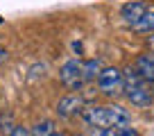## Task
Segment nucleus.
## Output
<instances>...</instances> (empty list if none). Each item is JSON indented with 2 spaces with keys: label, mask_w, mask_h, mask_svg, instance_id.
Masks as SVG:
<instances>
[{
  "label": "nucleus",
  "mask_w": 154,
  "mask_h": 136,
  "mask_svg": "<svg viewBox=\"0 0 154 136\" xmlns=\"http://www.w3.org/2000/svg\"><path fill=\"white\" fill-rule=\"evenodd\" d=\"M147 48H149V50L154 52V32H152V34L147 36Z\"/></svg>",
  "instance_id": "nucleus-14"
},
{
  "label": "nucleus",
  "mask_w": 154,
  "mask_h": 136,
  "mask_svg": "<svg viewBox=\"0 0 154 136\" xmlns=\"http://www.w3.org/2000/svg\"><path fill=\"white\" fill-rule=\"evenodd\" d=\"M14 120H11V113H7V116L0 118V131L2 134H11V129H14Z\"/></svg>",
  "instance_id": "nucleus-11"
},
{
  "label": "nucleus",
  "mask_w": 154,
  "mask_h": 136,
  "mask_svg": "<svg viewBox=\"0 0 154 136\" xmlns=\"http://www.w3.org/2000/svg\"><path fill=\"white\" fill-rule=\"evenodd\" d=\"M84 107V100L79 95H63L57 102V116L59 118H70L75 113H79Z\"/></svg>",
  "instance_id": "nucleus-5"
},
{
  "label": "nucleus",
  "mask_w": 154,
  "mask_h": 136,
  "mask_svg": "<svg viewBox=\"0 0 154 136\" xmlns=\"http://www.w3.org/2000/svg\"><path fill=\"white\" fill-rule=\"evenodd\" d=\"M122 86H125V77H122V70L109 66L102 68L100 75H97V88H100L102 95L106 97H118L122 93Z\"/></svg>",
  "instance_id": "nucleus-3"
},
{
  "label": "nucleus",
  "mask_w": 154,
  "mask_h": 136,
  "mask_svg": "<svg viewBox=\"0 0 154 136\" xmlns=\"http://www.w3.org/2000/svg\"><path fill=\"white\" fill-rule=\"evenodd\" d=\"M122 77H125L122 95L127 97V102H129L131 107L145 109V107H149V104L154 102L152 84L145 82V79L140 77V73L136 70L134 66H127V68H125V73H122Z\"/></svg>",
  "instance_id": "nucleus-2"
},
{
  "label": "nucleus",
  "mask_w": 154,
  "mask_h": 136,
  "mask_svg": "<svg viewBox=\"0 0 154 136\" xmlns=\"http://www.w3.org/2000/svg\"><path fill=\"white\" fill-rule=\"evenodd\" d=\"M147 11V5L145 2H140V0H131V2H127V5H122V9H120V18H122V23L125 25H134V23H138L140 20V16Z\"/></svg>",
  "instance_id": "nucleus-6"
},
{
  "label": "nucleus",
  "mask_w": 154,
  "mask_h": 136,
  "mask_svg": "<svg viewBox=\"0 0 154 136\" xmlns=\"http://www.w3.org/2000/svg\"><path fill=\"white\" fill-rule=\"evenodd\" d=\"M134 68L140 73V77H143L145 82H149L154 86V52H152V50L138 54L136 61H134Z\"/></svg>",
  "instance_id": "nucleus-7"
},
{
  "label": "nucleus",
  "mask_w": 154,
  "mask_h": 136,
  "mask_svg": "<svg viewBox=\"0 0 154 136\" xmlns=\"http://www.w3.org/2000/svg\"><path fill=\"white\" fill-rule=\"evenodd\" d=\"M7 59H9V52H7L5 48H0V63H5Z\"/></svg>",
  "instance_id": "nucleus-13"
},
{
  "label": "nucleus",
  "mask_w": 154,
  "mask_h": 136,
  "mask_svg": "<svg viewBox=\"0 0 154 136\" xmlns=\"http://www.w3.org/2000/svg\"><path fill=\"white\" fill-rule=\"evenodd\" d=\"M79 116L86 122V127H95V129L131 125L129 111L120 104H84Z\"/></svg>",
  "instance_id": "nucleus-1"
},
{
  "label": "nucleus",
  "mask_w": 154,
  "mask_h": 136,
  "mask_svg": "<svg viewBox=\"0 0 154 136\" xmlns=\"http://www.w3.org/2000/svg\"><path fill=\"white\" fill-rule=\"evenodd\" d=\"M29 134H41V136H50V134H54V122L52 120H43V122H36V125L29 129Z\"/></svg>",
  "instance_id": "nucleus-10"
},
{
  "label": "nucleus",
  "mask_w": 154,
  "mask_h": 136,
  "mask_svg": "<svg viewBox=\"0 0 154 136\" xmlns=\"http://www.w3.org/2000/svg\"><path fill=\"white\" fill-rule=\"evenodd\" d=\"M102 68L104 66H102L100 59H86V61H84V79H86V82L97 79V75H100Z\"/></svg>",
  "instance_id": "nucleus-9"
},
{
  "label": "nucleus",
  "mask_w": 154,
  "mask_h": 136,
  "mask_svg": "<svg viewBox=\"0 0 154 136\" xmlns=\"http://www.w3.org/2000/svg\"><path fill=\"white\" fill-rule=\"evenodd\" d=\"M59 79L66 88L70 91H79V88L86 84L84 79V61L79 59H68L61 68H59Z\"/></svg>",
  "instance_id": "nucleus-4"
},
{
  "label": "nucleus",
  "mask_w": 154,
  "mask_h": 136,
  "mask_svg": "<svg viewBox=\"0 0 154 136\" xmlns=\"http://www.w3.org/2000/svg\"><path fill=\"white\" fill-rule=\"evenodd\" d=\"M11 134H14V136H27V134H29V129H23V127L16 125V129H11Z\"/></svg>",
  "instance_id": "nucleus-12"
},
{
  "label": "nucleus",
  "mask_w": 154,
  "mask_h": 136,
  "mask_svg": "<svg viewBox=\"0 0 154 136\" xmlns=\"http://www.w3.org/2000/svg\"><path fill=\"white\" fill-rule=\"evenodd\" d=\"M131 29H134L136 34H152L154 32V9H147L143 16H140L138 23L131 25Z\"/></svg>",
  "instance_id": "nucleus-8"
}]
</instances>
